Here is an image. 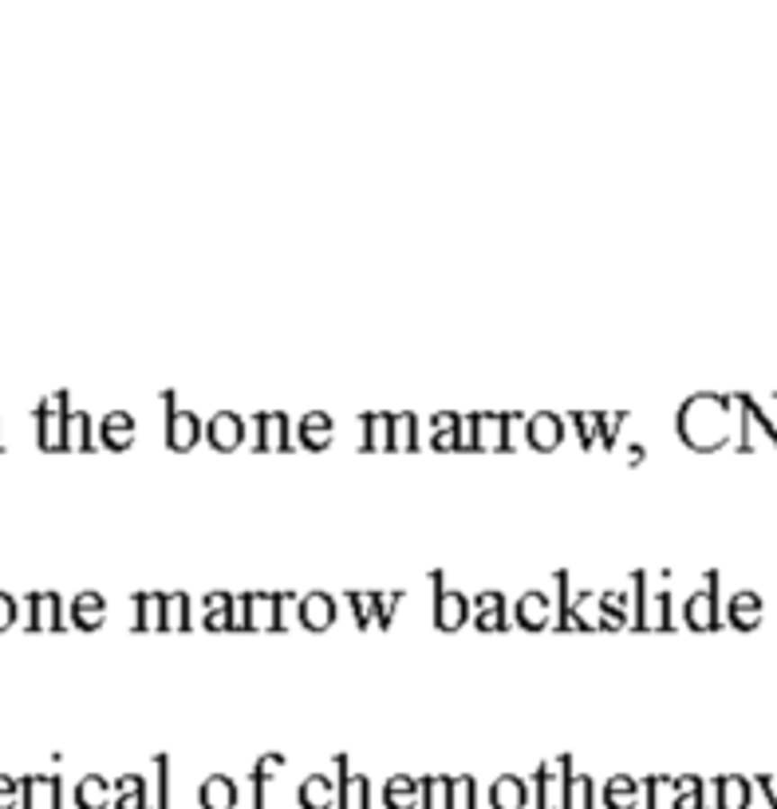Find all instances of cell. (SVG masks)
<instances>
[{"label": "cell", "instance_id": "1", "mask_svg": "<svg viewBox=\"0 0 777 809\" xmlns=\"http://www.w3.org/2000/svg\"><path fill=\"white\" fill-rule=\"evenodd\" d=\"M205 802H210L213 809H225L233 802V790H230V782H225V777H213L210 786H205Z\"/></svg>", "mask_w": 777, "mask_h": 809}]
</instances>
